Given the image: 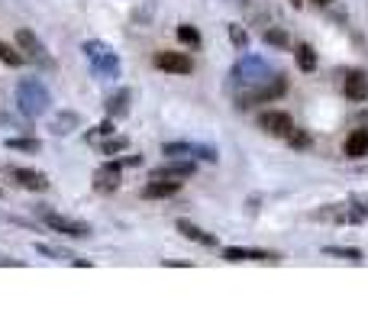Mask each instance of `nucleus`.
I'll return each mask as SVG.
<instances>
[{
  "label": "nucleus",
  "mask_w": 368,
  "mask_h": 323,
  "mask_svg": "<svg viewBox=\"0 0 368 323\" xmlns=\"http://www.w3.org/2000/svg\"><path fill=\"white\" fill-rule=\"evenodd\" d=\"M126 149V136H113V139H107V143L101 145V152L104 155H113V152H123Z\"/></svg>",
  "instance_id": "25"
},
{
  "label": "nucleus",
  "mask_w": 368,
  "mask_h": 323,
  "mask_svg": "<svg viewBox=\"0 0 368 323\" xmlns=\"http://www.w3.org/2000/svg\"><path fill=\"white\" fill-rule=\"evenodd\" d=\"M327 255H336V259H346V262H362V252L359 249H343V246H327L323 249Z\"/></svg>",
  "instance_id": "22"
},
{
  "label": "nucleus",
  "mask_w": 368,
  "mask_h": 323,
  "mask_svg": "<svg viewBox=\"0 0 368 323\" xmlns=\"http://www.w3.org/2000/svg\"><path fill=\"white\" fill-rule=\"evenodd\" d=\"M343 152L349 159H368V129H352L349 136H346Z\"/></svg>",
  "instance_id": "14"
},
{
  "label": "nucleus",
  "mask_w": 368,
  "mask_h": 323,
  "mask_svg": "<svg viewBox=\"0 0 368 323\" xmlns=\"http://www.w3.org/2000/svg\"><path fill=\"white\" fill-rule=\"evenodd\" d=\"M10 178L17 181L20 187H26V191H45L49 187V178L42 175V171H33V168H10Z\"/></svg>",
  "instance_id": "10"
},
{
  "label": "nucleus",
  "mask_w": 368,
  "mask_h": 323,
  "mask_svg": "<svg viewBox=\"0 0 368 323\" xmlns=\"http://www.w3.org/2000/svg\"><path fill=\"white\" fill-rule=\"evenodd\" d=\"M259 129L268 133V136H278V139H288L294 129V120L288 117L285 110H265L259 117Z\"/></svg>",
  "instance_id": "7"
},
{
  "label": "nucleus",
  "mask_w": 368,
  "mask_h": 323,
  "mask_svg": "<svg viewBox=\"0 0 368 323\" xmlns=\"http://www.w3.org/2000/svg\"><path fill=\"white\" fill-rule=\"evenodd\" d=\"M84 55H87L91 69L101 78H120V55L107 43H97V39L84 43Z\"/></svg>",
  "instance_id": "3"
},
{
  "label": "nucleus",
  "mask_w": 368,
  "mask_h": 323,
  "mask_svg": "<svg viewBox=\"0 0 368 323\" xmlns=\"http://www.w3.org/2000/svg\"><path fill=\"white\" fill-rule=\"evenodd\" d=\"M288 91V81L285 75H271L265 81V85L259 87H249V91L239 97V107H255V103H265V101H275V97H281V94Z\"/></svg>",
  "instance_id": "4"
},
{
  "label": "nucleus",
  "mask_w": 368,
  "mask_h": 323,
  "mask_svg": "<svg viewBox=\"0 0 368 323\" xmlns=\"http://www.w3.org/2000/svg\"><path fill=\"white\" fill-rule=\"evenodd\" d=\"M129 97H133V94L126 91V87L120 94H110L107 97V117H113V120L126 117V113H129Z\"/></svg>",
  "instance_id": "17"
},
{
  "label": "nucleus",
  "mask_w": 368,
  "mask_h": 323,
  "mask_svg": "<svg viewBox=\"0 0 368 323\" xmlns=\"http://www.w3.org/2000/svg\"><path fill=\"white\" fill-rule=\"evenodd\" d=\"M120 175H123V165H120V162H104L101 168L94 171V191H97V194H113V191H117L120 187Z\"/></svg>",
  "instance_id": "8"
},
{
  "label": "nucleus",
  "mask_w": 368,
  "mask_h": 323,
  "mask_svg": "<svg viewBox=\"0 0 368 323\" xmlns=\"http://www.w3.org/2000/svg\"><path fill=\"white\" fill-rule=\"evenodd\" d=\"M194 171H197V165L194 162H165V165H159V168L152 171V178H171V181H181V178H191Z\"/></svg>",
  "instance_id": "11"
},
{
  "label": "nucleus",
  "mask_w": 368,
  "mask_h": 323,
  "mask_svg": "<svg viewBox=\"0 0 368 323\" xmlns=\"http://www.w3.org/2000/svg\"><path fill=\"white\" fill-rule=\"evenodd\" d=\"M0 62H3V65H13V69H17V65H23V62H26V55H20L17 49H10L7 43H0Z\"/></svg>",
  "instance_id": "23"
},
{
  "label": "nucleus",
  "mask_w": 368,
  "mask_h": 323,
  "mask_svg": "<svg viewBox=\"0 0 368 323\" xmlns=\"http://www.w3.org/2000/svg\"><path fill=\"white\" fill-rule=\"evenodd\" d=\"M229 39H233V45H239V49H243V45L249 43V36H246V29H243L239 23L229 26Z\"/></svg>",
  "instance_id": "28"
},
{
  "label": "nucleus",
  "mask_w": 368,
  "mask_h": 323,
  "mask_svg": "<svg viewBox=\"0 0 368 323\" xmlns=\"http://www.w3.org/2000/svg\"><path fill=\"white\" fill-rule=\"evenodd\" d=\"M178 39H181L184 45H194V49L201 45V33H197L194 26H178Z\"/></svg>",
  "instance_id": "24"
},
{
  "label": "nucleus",
  "mask_w": 368,
  "mask_h": 323,
  "mask_svg": "<svg viewBox=\"0 0 368 323\" xmlns=\"http://www.w3.org/2000/svg\"><path fill=\"white\" fill-rule=\"evenodd\" d=\"M346 97H349L352 103L368 101V75L365 71H352V75H346Z\"/></svg>",
  "instance_id": "13"
},
{
  "label": "nucleus",
  "mask_w": 368,
  "mask_h": 323,
  "mask_svg": "<svg viewBox=\"0 0 368 323\" xmlns=\"http://www.w3.org/2000/svg\"><path fill=\"white\" fill-rule=\"evenodd\" d=\"M313 3H333V0H313Z\"/></svg>",
  "instance_id": "31"
},
{
  "label": "nucleus",
  "mask_w": 368,
  "mask_h": 323,
  "mask_svg": "<svg viewBox=\"0 0 368 323\" xmlns=\"http://www.w3.org/2000/svg\"><path fill=\"white\" fill-rule=\"evenodd\" d=\"M162 152H165L168 159H181V155H197V145H191V143H165V145H162Z\"/></svg>",
  "instance_id": "20"
},
{
  "label": "nucleus",
  "mask_w": 368,
  "mask_h": 323,
  "mask_svg": "<svg viewBox=\"0 0 368 323\" xmlns=\"http://www.w3.org/2000/svg\"><path fill=\"white\" fill-rule=\"evenodd\" d=\"M17 45L26 52V59L29 62H36V65H42V69H55V62H52V55L45 52V45L36 39V33L33 29H17Z\"/></svg>",
  "instance_id": "6"
},
{
  "label": "nucleus",
  "mask_w": 368,
  "mask_h": 323,
  "mask_svg": "<svg viewBox=\"0 0 368 323\" xmlns=\"http://www.w3.org/2000/svg\"><path fill=\"white\" fill-rule=\"evenodd\" d=\"M178 233H181L184 239H191V243H204V246H217V239L210 236V233H204L197 223L191 220H178Z\"/></svg>",
  "instance_id": "16"
},
{
  "label": "nucleus",
  "mask_w": 368,
  "mask_h": 323,
  "mask_svg": "<svg viewBox=\"0 0 368 323\" xmlns=\"http://www.w3.org/2000/svg\"><path fill=\"white\" fill-rule=\"evenodd\" d=\"M39 217L45 227H52L55 233H65V236H71V239L91 236V227L84 220H75V217H65V213H55V210H39Z\"/></svg>",
  "instance_id": "5"
},
{
  "label": "nucleus",
  "mask_w": 368,
  "mask_h": 323,
  "mask_svg": "<svg viewBox=\"0 0 368 323\" xmlns=\"http://www.w3.org/2000/svg\"><path fill=\"white\" fill-rule=\"evenodd\" d=\"M181 191V181H171V178H152V185L143 187V197H152V201H159V197H171Z\"/></svg>",
  "instance_id": "15"
},
{
  "label": "nucleus",
  "mask_w": 368,
  "mask_h": 323,
  "mask_svg": "<svg viewBox=\"0 0 368 323\" xmlns=\"http://www.w3.org/2000/svg\"><path fill=\"white\" fill-rule=\"evenodd\" d=\"M17 107H20V113L29 120L49 113V107H52L49 87L42 85V81H36V78H23L17 85Z\"/></svg>",
  "instance_id": "1"
},
{
  "label": "nucleus",
  "mask_w": 368,
  "mask_h": 323,
  "mask_svg": "<svg viewBox=\"0 0 368 323\" xmlns=\"http://www.w3.org/2000/svg\"><path fill=\"white\" fill-rule=\"evenodd\" d=\"M36 252H42V255H52V259H59V262H65V259H75V255L62 252V249H55V246H45V243H36Z\"/></svg>",
  "instance_id": "26"
},
{
  "label": "nucleus",
  "mask_w": 368,
  "mask_h": 323,
  "mask_svg": "<svg viewBox=\"0 0 368 323\" xmlns=\"http://www.w3.org/2000/svg\"><path fill=\"white\" fill-rule=\"evenodd\" d=\"M75 127H81V117H78L75 110H71V113L65 110V113H59V117L52 120V133H55V136H68Z\"/></svg>",
  "instance_id": "18"
},
{
  "label": "nucleus",
  "mask_w": 368,
  "mask_h": 323,
  "mask_svg": "<svg viewBox=\"0 0 368 323\" xmlns=\"http://www.w3.org/2000/svg\"><path fill=\"white\" fill-rule=\"evenodd\" d=\"M223 259L226 262H278L275 252H259V249H223Z\"/></svg>",
  "instance_id": "12"
},
{
  "label": "nucleus",
  "mask_w": 368,
  "mask_h": 323,
  "mask_svg": "<svg viewBox=\"0 0 368 323\" xmlns=\"http://www.w3.org/2000/svg\"><path fill=\"white\" fill-rule=\"evenodd\" d=\"M294 62H297V69H301V71H313V69H317V52L310 49V45H301L297 55H294Z\"/></svg>",
  "instance_id": "19"
},
{
  "label": "nucleus",
  "mask_w": 368,
  "mask_h": 323,
  "mask_svg": "<svg viewBox=\"0 0 368 323\" xmlns=\"http://www.w3.org/2000/svg\"><path fill=\"white\" fill-rule=\"evenodd\" d=\"M7 149H17V152H39L42 143L39 139H23V136H13L7 139Z\"/></svg>",
  "instance_id": "21"
},
{
  "label": "nucleus",
  "mask_w": 368,
  "mask_h": 323,
  "mask_svg": "<svg viewBox=\"0 0 368 323\" xmlns=\"http://www.w3.org/2000/svg\"><path fill=\"white\" fill-rule=\"evenodd\" d=\"M155 65L168 75H191L194 71V62L184 55V52H159L155 55Z\"/></svg>",
  "instance_id": "9"
},
{
  "label": "nucleus",
  "mask_w": 368,
  "mask_h": 323,
  "mask_svg": "<svg viewBox=\"0 0 368 323\" xmlns=\"http://www.w3.org/2000/svg\"><path fill=\"white\" fill-rule=\"evenodd\" d=\"M271 75H275V69H271L262 55H246V59L236 62V69L229 78H233L236 87H259V85H265Z\"/></svg>",
  "instance_id": "2"
},
{
  "label": "nucleus",
  "mask_w": 368,
  "mask_h": 323,
  "mask_svg": "<svg viewBox=\"0 0 368 323\" xmlns=\"http://www.w3.org/2000/svg\"><path fill=\"white\" fill-rule=\"evenodd\" d=\"M265 43L268 45H278V49H285V45H288V33H281V29H268Z\"/></svg>",
  "instance_id": "27"
},
{
  "label": "nucleus",
  "mask_w": 368,
  "mask_h": 323,
  "mask_svg": "<svg viewBox=\"0 0 368 323\" xmlns=\"http://www.w3.org/2000/svg\"><path fill=\"white\" fill-rule=\"evenodd\" d=\"M97 133H101V136H113V117H110L107 123H101V127H97Z\"/></svg>",
  "instance_id": "30"
},
{
  "label": "nucleus",
  "mask_w": 368,
  "mask_h": 323,
  "mask_svg": "<svg viewBox=\"0 0 368 323\" xmlns=\"http://www.w3.org/2000/svg\"><path fill=\"white\" fill-rule=\"evenodd\" d=\"M288 143H291L294 149H307V145H310V136H307V133H294V129H291V136H288Z\"/></svg>",
  "instance_id": "29"
}]
</instances>
